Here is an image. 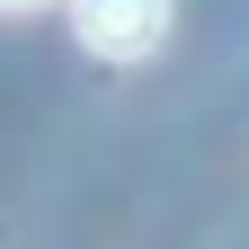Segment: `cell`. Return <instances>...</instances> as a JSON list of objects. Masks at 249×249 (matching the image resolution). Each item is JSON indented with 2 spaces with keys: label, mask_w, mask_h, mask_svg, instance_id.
Wrapping results in <instances>:
<instances>
[{
  "label": "cell",
  "mask_w": 249,
  "mask_h": 249,
  "mask_svg": "<svg viewBox=\"0 0 249 249\" xmlns=\"http://www.w3.org/2000/svg\"><path fill=\"white\" fill-rule=\"evenodd\" d=\"M71 36L98 62H142L169 36V0H71Z\"/></svg>",
  "instance_id": "6da1fadb"
},
{
  "label": "cell",
  "mask_w": 249,
  "mask_h": 249,
  "mask_svg": "<svg viewBox=\"0 0 249 249\" xmlns=\"http://www.w3.org/2000/svg\"><path fill=\"white\" fill-rule=\"evenodd\" d=\"M0 9H45V0H0Z\"/></svg>",
  "instance_id": "7a4b0ae2"
}]
</instances>
